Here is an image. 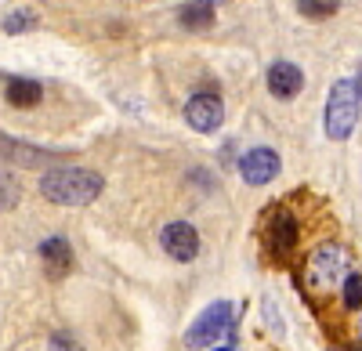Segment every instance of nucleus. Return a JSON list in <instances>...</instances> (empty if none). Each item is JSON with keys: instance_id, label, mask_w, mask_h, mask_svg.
<instances>
[{"instance_id": "f257e3e1", "label": "nucleus", "mask_w": 362, "mask_h": 351, "mask_svg": "<svg viewBox=\"0 0 362 351\" xmlns=\"http://www.w3.org/2000/svg\"><path fill=\"white\" fill-rule=\"evenodd\" d=\"M102 189H105L102 174L87 170V167L58 163L40 174V196L54 203V207H87V203H95L102 196Z\"/></svg>"}, {"instance_id": "f03ea898", "label": "nucleus", "mask_w": 362, "mask_h": 351, "mask_svg": "<svg viewBox=\"0 0 362 351\" xmlns=\"http://www.w3.org/2000/svg\"><path fill=\"white\" fill-rule=\"evenodd\" d=\"M228 340L235 347V304L232 301H214L196 315V323L185 330V347L189 351H210L218 340Z\"/></svg>"}, {"instance_id": "7ed1b4c3", "label": "nucleus", "mask_w": 362, "mask_h": 351, "mask_svg": "<svg viewBox=\"0 0 362 351\" xmlns=\"http://www.w3.org/2000/svg\"><path fill=\"white\" fill-rule=\"evenodd\" d=\"M358 109H362V98L355 91V80H337L329 87V98H326V109H322V131L329 141H348L355 134V124H358Z\"/></svg>"}, {"instance_id": "20e7f679", "label": "nucleus", "mask_w": 362, "mask_h": 351, "mask_svg": "<svg viewBox=\"0 0 362 351\" xmlns=\"http://www.w3.org/2000/svg\"><path fill=\"white\" fill-rule=\"evenodd\" d=\"M351 272V257L341 243H326L319 246L308 265H305V286L312 290V294H329L337 282H344V275Z\"/></svg>"}, {"instance_id": "39448f33", "label": "nucleus", "mask_w": 362, "mask_h": 351, "mask_svg": "<svg viewBox=\"0 0 362 351\" xmlns=\"http://www.w3.org/2000/svg\"><path fill=\"white\" fill-rule=\"evenodd\" d=\"M297 239H300V228H297V218L286 210V207H276L268 218V232H264V243H268V254L276 261H286L293 250H297Z\"/></svg>"}, {"instance_id": "423d86ee", "label": "nucleus", "mask_w": 362, "mask_h": 351, "mask_svg": "<svg viewBox=\"0 0 362 351\" xmlns=\"http://www.w3.org/2000/svg\"><path fill=\"white\" fill-rule=\"evenodd\" d=\"M185 120L192 131L199 134H214L221 124H225V102L214 95V91H196L189 102H185Z\"/></svg>"}, {"instance_id": "0eeeda50", "label": "nucleus", "mask_w": 362, "mask_h": 351, "mask_svg": "<svg viewBox=\"0 0 362 351\" xmlns=\"http://www.w3.org/2000/svg\"><path fill=\"white\" fill-rule=\"evenodd\" d=\"M160 246L170 261H177V265H189V261L199 257V232L189 225V221H170L163 225L160 232Z\"/></svg>"}, {"instance_id": "6e6552de", "label": "nucleus", "mask_w": 362, "mask_h": 351, "mask_svg": "<svg viewBox=\"0 0 362 351\" xmlns=\"http://www.w3.org/2000/svg\"><path fill=\"white\" fill-rule=\"evenodd\" d=\"M283 170V160L276 149H268V145H257V149H250L243 160H239V174H243L247 185H268L276 182Z\"/></svg>"}, {"instance_id": "1a4fd4ad", "label": "nucleus", "mask_w": 362, "mask_h": 351, "mask_svg": "<svg viewBox=\"0 0 362 351\" xmlns=\"http://www.w3.org/2000/svg\"><path fill=\"white\" fill-rule=\"evenodd\" d=\"M264 80H268V91L276 95L279 102L297 98V95H300V87H305V73H300V66L286 62V58L272 62V66H268V73H264Z\"/></svg>"}, {"instance_id": "9d476101", "label": "nucleus", "mask_w": 362, "mask_h": 351, "mask_svg": "<svg viewBox=\"0 0 362 351\" xmlns=\"http://www.w3.org/2000/svg\"><path fill=\"white\" fill-rule=\"evenodd\" d=\"M40 261H44V272L47 279H62L73 268V246L66 236H47L40 243Z\"/></svg>"}, {"instance_id": "9b49d317", "label": "nucleus", "mask_w": 362, "mask_h": 351, "mask_svg": "<svg viewBox=\"0 0 362 351\" xmlns=\"http://www.w3.org/2000/svg\"><path fill=\"white\" fill-rule=\"evenodd\" d=\"M0 156L8 163H22V167H40L47 160H58V153H47V149H37V145H25L18 138H4L0 134Z\"/></svg>"}, {"instance_id": "f8f14e48", "label": "nucleus", "mask_w": 362, "mask_h": 351, "mask_svg": "<svg viewBox=\"0 0 362 351\" xmlns=\"http://www.w3.org/2000/svg\"><path fill=\"white\" fill-rule=\"evenodd\" d=\"M4 95H8V102H11V105H18V109H29V105H37V102L44 98V87H40L37 80L8 76V80H4Z\"/></svg>"}, {"instance_id": "ddd939ff", "label": "nucleus", "mask_w": 362, "mask_h": 351, "mask_svg": "<svg viewBox=\"0 0 362 351\" xmlns=\"http://www.w3.org/2000/svg\"><path fill=\"white\" fill-rule=\"evenodd\" d=\"M177 22L185 29H192V33L210 29V25H214V0H189V4H181Z\"/></svg>"}, {"instance_id": "4468645a", "label": "nucleus", "mask_w": 362, "mask_h": 351, "mask_svg": "<svg viewBox=\"0 0 362 351\" xmlns=\"http://www.w3.org/2000/svg\"><path fill=\"white\" fill-rule=\"evenodd\" d=\"M37 11L33 8H15V11H8V18H4V33L8 37H18V33H29V29H37Z\"/></svg>"}, {"instance_id": "2eb2a0df", "label": "nucleus", "mask_w": 362, "mask_h": 351, "mask_svg": "<svg viewBox=\"0 0 362 351\" xmlns=\"http://www.w3.org/2000/svg\"><path fill=\"white\" fill-rule=\"evenodd\" d=\"M297 11L305 18H334L341 11V0H297Z\"/></svg>"}, {"instance_id": "dca6fc26", "label": "nucleus", "mask_w": 362, "mask_h": 351, "mask_svg": "<svg viewBox=\"0 0 362 351\" xmlns=\"http://www.w3.org/2000/svg\"><path fill=\"white\" fill-rule=\"evenodd\" d=\"M18 199H22V189L15 182V174L0 167V210H15Z\"/></svg>"}, {"instance_id": "f3484780", "label": "nucleus", "mask_w": 362, "mask_h": 351, "mask_svg": "<svg viewBox=\"0 0 362 351\" xmlns=\"http://www.w3.org/2000/svg\"><path fill=\"white\" fill-rule=\"evenodd\" d=\"M341 304L348 311H358L362 308V275L358 272H348L344 282H341Z\"/></svg>"}, {"instance_id": "a211bd4d", "label": "nucleus", "mask_w": 362, "mask_h": 351, "mask_svg": "<svg viewBox=\"0 0 362 351\" xmlns=\"http://www.w3.org/2000/svg\"><path fill=\"white\" fill-rule=\"evenodd\" d=\"M355 91H358V98H362V66H358V73H355Z\"/></svg>"}, {"instance_id": "6ab92c4d", "label": "nucleus", "mask_w": 362, "mask_h": 351, "mask_svg": "<svg viewBox=\"0 0 362 351\" xmlns=\"http://www.w3.org/2000/svg\"><path fill=\"white\" fill-rule=\"evenodd\" d=\"M210 351H235L232 344H221V347H210Z\"/></svg>"}]
</instances>
